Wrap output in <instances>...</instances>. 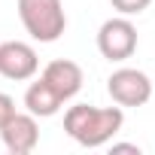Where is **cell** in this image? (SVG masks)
Returning <instances> with one entry per match:
<instances>
[{
    "mask_svg": "<svg viewBox=\"0 0 155 155\" xmlns=\"http://www.w3.org/2000/svg\"><path fill=\"white\" fill-rule=\"evenodd\" d=\"M43 79H46V82H49L64 101H70V97L79 94V88H82V82H85V76H82V67L76 64V61L58 58V61H49V64H46Z\"/></svg>",
    "mask_w": 155,
    "mask_h": 155,
    "instance_id": "obj_7",
    "label": "cell"
},
{
    "mask_svg": "<svg viewBox=\"0 0 155 155\" xmlns=\"http://www.w3.org/2000/svg\"><path fill=\"white\" fill-rule=\"evenodd\" d=\"M125 125L122 107H88V104H76L64 113V131L85 149H97L110 143Z\"/></svg>",
    "mask_w": 155,
    "mask_h": 155,
    "instance_id": "obj_1",
    "label": "cell"
},
{
    "mask_svg": "<svg viewBox=\"0 0 155 155\" xmlns=\"http://www.w3.org/2000/svg\"><path fill=\"white\" fill-rule=\"evenodd\" d=\"M97 49L107 61H128L137 52V28L131 25V18H107L97 31Z\"/></svg>",
    "mask_w": 155,
    "mask_h": 155,
    "instance_id": "obj_3",
    "label": "cell"
},
{
    "mask_svg": "<svg viewBox=\"0 0 155 155\" xmlns=\"http://www.w3.org/2000/svg\"><path fill=\"white\" fill-rule=\"evenodd\" d=\"M37 70H40V61H37L34 46L18 43V40L0 43V76L15 79V82H25V79H31Z\"/></svg>",
    "mask_w": 155,
    "mask_h": 155,
    "instance_id": "obj_5",
    "label": "cell"
},
{
    "mask_svg": "<svg viewBox=\"0 0 155 155\" xmlns=\"http://www.w3.org/2000/svg\"><path fill=\"white\" fill-rule=\"evenodd\" d=\"M107 91H110L113 104H119V107H143L152 97V79L143 70L122 67L107 79Z\"/></svg>",
    "mask_w": 155,
    "mask_h": 155,
    "instance_id": "obj_4",
    "label": "cell"
},
{
    "mask_svg": "<svg viewBox=\"0 0 155 155\" xmlns=\"http://www.w3.org/2000/svg\"><path fill=\"white\" fill-rule=\"evenodd\" d=\"M0 137H3V146L12 155H28L37 149L40 143V125L34 113H15L3 128H0Z\"/></svg>",
    "mask_w": 155,
    "mask_h": 155,
    "instance_id": "obj_6",
    "label": "cell"
},
{
    "mask_svg": "<svg viewBox=\"0 0 155 155\" xmlns=\"http://www.w3.org/2000/svg\"><path fill=\"white\" fill-rule=\"evenodd\" d=\"M18 18L37 43H55L67 28L61 0H18Z\"/></svg>",
    "mask_w": 155,
    "mask_h": 155,
    "instance_id": "obj_2",
    "label": "cell"
},
{
    "mask_svg": "<svg viewBox=\"0 0 155 155\" xmlns=\"http://www.w3.org/2000/svg\"><path fill=\"white\" fill-rule=\"evenodd\" d=\"M61 104H64V97L43 79L37 82H31L28 85V91H25V107H28V113H34L37 119H49V116H55L58 110H61Z\"/></svg>",
    "mask_w": 155,
    "mask_h": 155,
    "instance_id": "obj_8",
    "label": "cell"
},
{
    "mask_svg": "<svg viewBox=\"0 0 155 155\" xmlns=\"http://www.w3.org/2000/svg\"><path fill=\"white\" fill-rule=\"evenodd\" d=\"M113 152H134V155H140V146H134V143H113Z\"/></svg>",
    "mask_w": 155,
    "mask_h": 155,
    "instance_id": "obj_11",
    "label": "cell"
},
{
    "mask_svg": "<svg viewBox=\"0 0 155 155\" xmlns=\"http://www.w3.org/2000/svg\"><path fill=\"white\" fill-rule=\"evenodd\" d=\"M110 3L119 15H140L143 9H149L152 0H110Z\"/></svg>",
    "mask_w": 155,
    "mask_h": 155,
    "instance_id": "obj_9",
    "label": "cell"
},
{
    "mask_svg": "<svg viewBox=\"0 0 155 155\" xmlns=\"http://www.w3.org/2000/svg\"><path fill=\"white\" fill-rule=\"evenodd\" d=\"M12 116H15V101H12L9 94H3V91H0V128H3Z\"/></svg>",
    "mask_w": 155,
    "mask_h": 155,
    "instance_id": "obj_10",
    "label": "cell"
}]
</instances>
